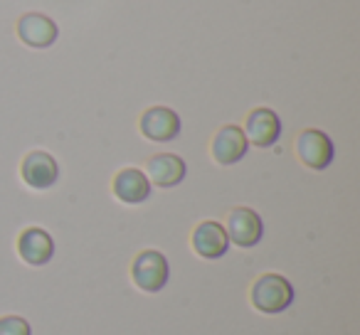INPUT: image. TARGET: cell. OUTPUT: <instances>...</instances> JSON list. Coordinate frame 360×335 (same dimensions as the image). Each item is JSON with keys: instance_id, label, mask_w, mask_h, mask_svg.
Masks as SVG:
<instances>
[{"instance_id": "cell-1", "label": "cell", "mask_w": 360, "mask_h": 335, "mask_svg": "<svg viewBox=\"0 0 360 335\" xmlns=\"http://www.w3.org/2000/svg\"><path fill=\"white\" fill-rule=\"evenodd\" d=\"M294 301V289L279 274H264L252 286V303L262 313H281Z\"/></svg>"}, {"instance_id": "cell-2", "label": "cell", "mask_w": 360, "mask_h": 335, "mask_svg": "<svg viewBox=\"0 0 360 335\" xmlns=\"http://www.w3.org/2000/svg\"><path fill=\"white\" fill-rule=\"evenodd\" d=\"M131 276H134V284L139 286L141 291H148V294H155L165 286L168 281V261L160 251H141L136 256L134 266H131Z\"/></svg>"}, {"instance_id": "cell-3", "label": "cell", "mask_w": 360, "mask_h": 335, "mask_svg": "<svg viewBox=\"0 0 360 335\" xmlns=\"http://www.w3.org/2000/svg\"><path fill=\"white\" fill-rule=\"evenodd\" d=\"M296 153H299L301 163L309 165L311 171H323L333 160V143L323 131L306 129L296 138Z\"/></svg>"}, {"instance_id": "cell-4", "label": "cell", "mask_w": 360, "mask_h": 335, "mask_svg": "<svg viewBox=\"0 0 360 335\" xmlns=\"http://www.w3.org/2000/svg\"><path fill=\"white\" fill-rule=\"evenodd\" d=\"M141 133L148 140H155V143L173 140L180 133L178 114L173 109H168V106H153V109L143 111V116H141Z\"/></svg>"}, {"instance_id": "cell-5", "label": "cell", "mask_w": 360, "mask_h": 335, "mask_svg": "<svg viewBox=\"0 0 360 335\" xmlns=\"http://www.w3.org/2000/svg\"><path fill=\"white\" fill-rule=\"evenodd\" d=\"M227 239H232L237 247H255L262 239V220L250 207H237L227 215Z\"/></svg>"}, {"instance_id": "cell-6", "label": "cell", "mask_w": 360, "mask_h": 335, "mask_svg": "<svg viewBox=\"0 0 360 335\" xmlns=\"http://www.w3.org/2000/svg\"><path fill=\"white\" fill-rule=\"evenodd\" d=\"M22 180L27 183L35 190H45V188L55 185L57 176H60V168H57V160L52 158L45 150H32L25 155L20 165Z\"/></svg>"}, {"instance_id": "cell-7", "label": "cell", "mask_w": 360, "mask_h": 335, "mask_svg": "<svg viewBox=\"0 0 360 335\" xmlns=\"http://www.w3.org/2000/svg\"><path fill=\"white\" fill-rule=\"evenodd\" d=\"M279 133H281V121L271 109H255L247 116V126H245L247 143L266 148V145L276 143Z\"/></svg>"}, {"instance_id": "cell-8", "label": "cell", "mask_w": 360, "mask_h": 335, "mask_svg": "<svg viewBox=\"0 0 360 335\" xmlns=\"http://www.w3.org/2000/svg\"><path fill=\"white\" fill-rule=\"evenodd\" d=\"M18 35H20V40L25 42V45L45 50V47H50L52 42L57 40L60 30H57L55 22L47 15H42V13H27V15H22L20 22H18Z\"/></svg>"}, {"instance_id": "cell-9", "label": "cell", "mask_w": 360, "mask_h": 335, "mask_svg": "<svg viewBox=\"0 0 360 335\" xmlns=\"http://www.w3.org/2000/svg\"><path fill=\"white\" fill-rule=\"evenodd\" d=\"M247 153V136L240 126H222L212 138V158L220 165H232Z\"/></svg>"}, {"instance_id": "cell-10", "label": "cell", "mask_w": 360, "mask_h": 335, "mask_svg": "<svg viewBox=\"0 0 360 335\" xmlns=\"http://www.w3.org/2000/svg\"><path fill=\"white\" fill-rule=\"evenodd\" d=\"M191 242L195 254H200L202 259H220L227 251V247H230L227 232L220 222H202V225H198Z\"/></svg>"}, {"instance_id": "cell-11", "label": "cell", "mask_w": 360, "mask_h": 335, "mask_svg": "<svg viewBox=\"0 0 360 335\" xmlns=\"http://www.w3.org/2000/svg\"><path fill=\"white\" fill-rule=\"evenodd\" d=\"M18 251H20V256L27 261V264L42 266L52 259V254H55V242H52V237L47 235L45 230L30 227V230L22 232L20 239H18Z\"/></svg>"}, {"instance_id": "cell-12", "label": "cell", "mask_w": 360, "mask_h": 335, "mask_svg": "<svg viewBox=\"0 0 360 335\" xmlns=\"http://www.w3.org/2000/svg\"><path fill=\"white\" fill-rule=\"evenodd\" d=\"M146 173H148L146 176L148 183H155L160 188H173L186 178V163H183V158H178L173 153H158L148 160Z\"/></svg>"}, {"instance_id": "cell-13", "label": "cell", "mask_w": 360, "mask_h": 335, "mask_svg": "<svg viewBox=\"0 0 360 335\" xmlns=\"http://www.w3.org/2000/svg\"><path fill=\"white\" fill-rule=\"evenodd\" d=\"M114 195L121 202L129 205H139L150 195V183L139 168H124L119 176L114 178Z\"/></svg>"}, {"instance_id": "cell-14", "label": "cell", "mask_w": 360, "mask_h": 335, "mask_svg": "<svg viewBox=\"0 0 360 335\" xmlns=\"http://www.w3.org/2000/svg\"><path fill=\"white\" fill-rule=\"evenodd\" d=\"M0 335H30V325L20 315H6L0 318Z\"/></svg>"}]
</instances>
